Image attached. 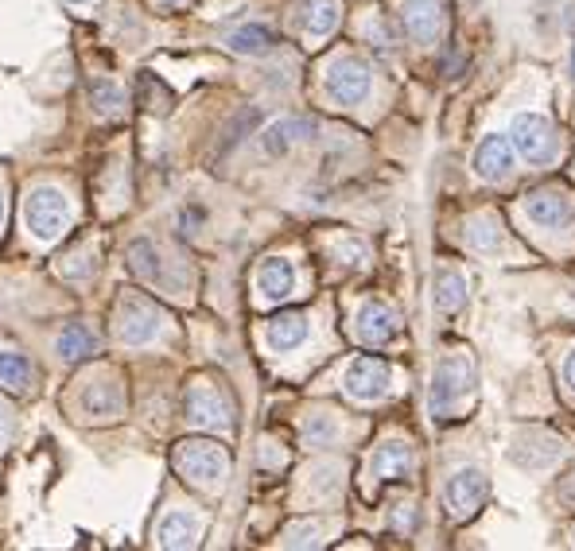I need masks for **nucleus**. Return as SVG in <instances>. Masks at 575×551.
I'll list each match as a JSON object with an SVG mask.
<instances>
[{"mask_svg": "<svg viewBox=\"0 0 575 551\" xmlns=\"http://www.w3.org/2000/svg\"><path fill=\"white\" fill-rule=\"evenodd\" d=\"M175 470L198 489H218L230 478V454L214 439H183L171 454Z\"/></svg>", "mask_w": 575, "mask_h": 551, "instance_id": "nucleus-1", "label": "nucleus"}, {"mask_svg": "<svg viewBox=\"0 0 575 551\" xmlns=\"http://www.w3.org/2000/svg\"><path fill=\"white\" fill-rule=\"evenodd\" d=\"M475 389V361L471 354L455 349V354H443L436 361V373H431V389H428V412L436 419H448L451 408L463 400L466 392Z\"/></svg>", "mask_w": 575, "mask_h": 551, "instance_id": "nucleus-2", "label": "nucleus"}, {"mask_svg": "<svg viewBox=\"0 0 575 551\" xmlns=\"http://www.w3.org/2000/svg\"><path fill=\"white\" fill-rule=\"evenodd\" d=\"M23 226L43 245L58 241L70 229V198L58 186H35L23 198Z\"/></svg>", "mask_w": 575, "mask_h": 551, "instance_id": "nucleus-3", "label": "nucleus"}, {"mask_svg": "<svg viewBox=\"0 0 575 551\" xmlns=\"http://www.w3.org/2000/svg\"><path fill=\"white\" fill-rule=\"evenodd\" d=\"M160 331H163V311H160L152 299L133 296V291L117 299V311H113V334H117V342H125V346H148Z\"/></svg>", "mask_w": 575, "mask_h": 551, "instance_id": "nucleus-4", "label": "nucleus"}, {"mask_svg": "<svg viewBox=\"0 0 575 551\" xmlns=\"http://www.w3.org/2000/svg\"><path fill=\"white\" fill-rule=\"evenodd\" d=\"M183 412L187 424L203 427V431H230L233 427V400L226 396V389L210 381H195L183 396Z\"/></svg>", "mask_w": 575, "mask_h": 551, "instance_id": "nucleus-5", "label": "nucleus"}, {"mask_svg": "<svg viewBox=\"0 0 575 551\" xmlns=\"http://www.w3.org/2000/svg\"><path fill=\"white\" fill-rule=\"evenodd\" d=\"M323 86H327V98L338 101V105H362L370 98V90H373V74H370V66L362 63V58L343 55V58H335V63L327 66Z\"/></svg>", "mask_w": 575, "mask_h": 551, "instance_id": "nucleus-6", "label": "nucleus"}, {"mask_svg": "<svg viewBox=\"0 0 575 551\" xmlns=\"http://www.w3.org/2000/svg\"><path fill=\"white\" fill-rule=\"evenodd\" d=\"M513 140L510 144L521 151L529 163H553L556 159V148H560V140H556V128L548 116L541 113H518L513 116Z\"/></svg>", "mask_w": 575, "mask_h": 551, "instance_id": "nucleus-7", "label": "nucleus"}, {"mask_svg": "<svg viewBox=\"0 0 575 551\" xmlns=\"http://www.w3.org/2000/svg\"><path fill=\"white\" fill-rule=\"evenodd\" d=\"M486 474L475 470V466H466V470H455L448 478V486H443V509H448L451 521H471L478 509H483L486 501Z\"/></svg>", "mask_w": 575, "mask_h": 551, "instance_id": "nucleus-8", "label": "nucleus"}, {"mask_svg": "<svg viewBox=\"0 0 575 551\" xmlns=\"http://www.w3.org/2000/svg\"><path fill=\"white\" fill-rule=\"evenodd\" d=\"M401 28L413 43H440L448 31V4L443 0H401Z\"/></svg>", "mask_w": 575, "mask_h": 551, "instance_id": "nucleus-9", "label": "nucleus"}, {"mask_svg": "<svg viewBox=\"0 0 575 551\" xmlns=\"http://www.w3.org/2000/svg\"><path fill=\"white\" fill-rule=\"evenodd\" d=\"M393 384V369L385 366L381 357H354L346 369V396L358 404H373L389 392Z\"/></svg>", "mask_w": 575, "mask_h": 551, "instance_id": "nucleus-10", "label": "nucleus"}, {"mask_svg": "<svg viewBox=\"0 0 575 551\" xmlns=\"http://www.w3.org/2000/svg\"><path fill=\"white\" fill-rule=\"evenodd\" d=\"M78 408L82 416L90 419H117L125 412V389L113 373H101V377H90L78 392Z\"/></svg>", "mask_w": 575, "mask_h": 551, "instance_id": "nucleus-11", "label": "nucleus"}, {"mask_svg": "<svg viewBox=\"0 0 575 551\" xmlns=\"http://www.w3.org/2000/svg\"><path fill=\"white\" fill-rule=\"evenodd\" d=\"M510 459L525 466V470H545L560 459V439L556 435H545V431H518L510 447Z\"/></svg>", "mask_w": 575, "mask_h": 551, "instance_id": "nucleus-12", "label": "nucleus"}, {"mask_svg": "<svg viewBox=\"0 0 575 551\" xmlns=\"http://www.w3.org/2000/svg\"><path fill=\"white\" fill-rule=\"evenodd\" d=\"M513 171V144L510 136H483L475 148V175L486 183H501Z\"/></svg>", "mask_w": 575, "mask_h": 551, "instance_id": "nucleus-13", "label": "nucleus"}, {"mask_svg": "<svg viewBox=\"0 0 575 551\" xmlns=\"http://www.w3.org/2000/svg\"><path fill=\"white\" fill-rule=\"evenodd\" d=\"M160 547H171V551H183V547H195L203 540V517L191 509H171L168 517L160 521Z\"/></svg>", "mask_w": 575, "mask_h": 551, "instance_id": "nucleus-14", "label": "nucleus"}, {"mask_svg": "<svg viewBox=\"0 0 575 551\" xmlns=\"http://www.w3.org/2000/svg\"><path fill=\"white\" fill-rule=\"evenodd\" d=\"M571 214H575L571 202L556 191H536V194L525 198V218L541 229H564L571 221Z\"/></svg>", "mask_w": 575, "mask_h": 551, "instance_id": "nucleus-15", "label": "nucleus"}, {"mask_svg": "<svg viewBox=\"0 0 575 551\" xmlns=\"http://www.w3.org/2000/svg\"><path fill=\"white\" fill-rule=\"evenodd\" d=\"M257 291H261V299H268V303L288 299L292 291H296V264L284 261V256L261 261V268H257Z\"/></svg>", "mask_w": 575, "mask_h": 551, "instance_id": "nucleus-16", "label": "nucleus"}, {"mask_svg": "<svg viewBox=\"0 0 575 551\" xmlns=\"http://www.w3.org/2000/svg\"><path fill=\"white\" fill-rule=\"evenodd\" d=\"M354 326H358V338L366 346H385L389 338H396V311H389L378 299H370V303L358 307Z\"/></svg>", "mask_w": 575, "mask_h": 551, "instance_id": "nucleus-17", "label": "nucleus"}, {"mask_svg": "<svg viewBox=\"0 0 575 551\" xmlns=\"http://www.w3.org/2000/svg\"><path fill=\"white\" fill-rule=\"evenodd\" d=\"M338 0H300L296 4V28L308 35V39H327L338 28Z\"/></svg>", "mask_w": 575, "mask_h": 551, "instance_id": "nucleus-18", "label": "nucleus"}, {"mask_svg": "<svg viewBox=\"0 0 575 551\" xmlns=\"http://www.w3.org/2000/svg\"><path fill=\"white\" fill-rule=\"evenodd\" d=\"M408 470H413V447H408L405 439L381 443L370 459V474L378 478V482H393V478H405Z\"/></svg>", "mask_w": 575, "mask_h": 551, "instance_id": "nucleus-19", "label": "nucleus"}, {"mask_svg": "<svg viewBox=\"0 0 575 551\" xmlns=\"http://www.w3.org/2000/svg\"><path fill=\"white\" fill-rule=\"evenodd\" d=\"M311 133H315V121H308V116H280V121H273L261 133V144L268 156H284L296 140H308Z\"/></svg>", "mask_w": 575, "mask_h": 551, "instance_id": "nucleus-20", "label": "nucleus"}, {"mask_svg": "<svg viewBox=\"0 0 575 551\" xmlns=\"http://www.w3.org/2000/svg\"><path fill=\"white\" fill-rule=\"evenodd\" d=\"M308 319H303L300 311H284L276 314L273 323H268V346L276 349V354H288V349H300L303 342H308Z\"/></svg>", "mask_w": 575, "mask_h": 551, "instance_id": "nucleus-21", "label": "nucleus"}, {"mask_svg": "<svg viewBox=\"0 0 575 551\" xmlns=\"http://www.w3.org/2000/svg\"><path fill=\"white\" fill-rule=\"evenodd\" d=\"M55 349H58V357H63L66 366H78V361H86V357L98 354V334H93L90 326H82V323H70L66 331L58 334Z\"/></svg>", "mask_w": 575, "mask_h": 551, "instance_id": "nucleus-22", "label": "nucleus"}, {"mask_svg": "<svg viewBox=\"0 0 575 551\" xmlns=\"http://www.w3.org/2000/svg\"><path fill=\"white\" fill-rule=\"evenodd\" d=\"M230 51L233 55H249V58H261L273 51V43H276V35L265 28V23H241L238 31H230Z\"/></svg>", "mask_w": 575, "mask_h": 551, "instance_id": "nucleus-23", "label": "nucleus"}, {"mask_svg": "<svg viewBox=\"0 0 575 551\" xmlns=\"http://www.w3.org/2000/svg\"><path fill=\"white\" fill-rule=\"evenodd\" d=\"M431 299H436V307L443 314H455L466 303V276L455 272V268H440L436 272V284H431Z\"/></svg>", "mask_w": 575, "mask_h": 551, "instance_id": "nucleus-24", "label": "nucleus"}, {"mask_svg": "<svg viewBox=\"0 0 575 551\" xmlns=\"http://www.w3.org/2000/svg\"><path fill=\"white\" fill-rule=\"evenodd\" d=\"M35 384V366L16 349H0V389L8 392H28Z\"/></svg>", "mask_w": 575, "mask_h": 551, "instance_id": "nucleus-25", "label": "nucleus"}, {"mask_svg": "<svg viewBox=\"0 0 575 551\" xmlns=\"http://www.w3.org/2000/svg\"><path fill=\"white\" fill-rule=\"evenodd\" d=\"M466 245L475 253H498L501 249V221L494 214H475L466 221Z\"/></svg>", "mask_w": 575, "mask_h": 551, "instance_id": "nucleus-26", "label": "nucleus"}, {"mask_svg": "<svg viewBox=\"0 0 575 551\" xmlns=\"http://www.w3.org/2000/svg\"><path fill=\"white\" fill-rule=\"evenodd\" d=\"M90 101L101 116H121L125 113V90L109 78H93L90 82Z\"/></svg>", "mask_w": 575, "mask_h": 551, "instance_id": "nucleus-27", "label": "nucleus"}, {"mask_svg": "<svg viewBox=\"0 0 575 551\" xmlns=\"http://www.w3.org/2000/svg\"><path fill=\"white\" fill-rule=\"evenodd\" d=\"M128 268L140 276V280H148V284H156L160 280V253H156V245L152 241H133L128 245Z\"/></svg>", "mask_w": 575, "mask_h": 551, "instance_id": "nucleus-28", "label": "nucleus"}, {"mask_svg": "<svg viewBox=\"0 0 575 551\" xmlns=\"http://www.w3.org/2000/svg\"><path fill=\"white\" fill-rule=\"evenodd\" d=\"M303 439L311 443V447H327V443L338 439V424L331 416H308V424H303Z\"/></svg>", "mask_w": 575, "mask_h": 551, "instance_id": "nucleus-29", "label": "nucleus"}, {"mask_svg": "<svg viewBox=\"0 0 575 551\" xmlns=\"http://www.w3.org/2000/svg\"><path fill=\"white\" fill-rule=\"evenodd\" d=\"M323 544V524L319 521H303L296 529H288V547H319Z\"/></svg>", "mask_w": 575, "mask_h": 551, "instance_id": "nucleus-30", "label": "nucleus"}, {"mask_svg": "<svg viewBox=\"0 0 575 551\" xmlns=\"http://www.w3.org/2000/svg\"><path fill=\"white\" fill-rule=\"evenodd\" d=\"M12 439H16V412H12V404L0 400V454L12 447Z\"/></svg>", "mask_w": 575, "mask_h": 551, "instance_id": "nucleus-31", "label": "nucleus"}, {"mask_svg": "<svg viewBox=\"0 0 575 551\" xmlns=\"http://www.w3.org/2000/svg\"><path fill=\"white\" fill-rule=\"evenodd\" d=\"M413 517H416L413 505H396V521H393V524H396V529H405V532H408V529H413Z\"/></svg>", "mask_w": 575, "mask_h": 551, "instance_id": "nucleus-32", "label": "nucleus"}, {"mask_svg": "<svg viewBox=\"0 0 575 551\" xmlns=\"http://www.w3.org/2000/svg\"><path fill=\"white\" fill-rule=\"evenodd\" d=\"M560 497H564L568 505H575V474H571V478H564V482H560Z\"/></svg>", "mask_w": 575, "mask_h": 551, "instance_id": "nucleus-33", "label": "nucleus"}, {"mask_svg": "<svg viewBox=\"0 0 575 551\" xmlns=\"http://www.w3.org/2000/svg\"><path fill=\"white\" fill-rule=\"evenodd\" d=\"M564 377H568V384L575 389V349H571V354H568V361H564Z\"/></svg>", "mask_w": 575, "mask_h": 551, "instance_id": "nucleus-34", "label": "nucleus"}, {"mask_svg": "<svg viewBox=\"0 0 575 551\" xmlns=\"http://www.w3.org/2000/svg\"><path fill=\"white\" fill-rule=\"evenodd\" d=\"M0 226H4V186H0Z\"/></svg>", "mask_w": 575, "mask_h": 551, "instance_id": "nucleus-35", "label": "nucleus"}, {"mask_svg": "<svg viewBox=\"0 0 575 551\" xmlns=\"http://www.w3.org/2000/svg\"><path fill=\"white\" fill-rule=\"evenodd\" d=\"M70 4H90V0H70Z\"/></svg>", "mask_w": 575, "mask_h": 551, "instance_id": "nucleus-36", "label": "nucleus"}, {"mask_svg": "<svg viewBox=\"0 0 575 551\" xmlns=\"http://www.w3.org/2000/svg\"><path fill=\"white\" fill-rule=\"evenodd\" d=\"M163 4H183V0H163Z\"/></svg>", "mask_w": 575, "mask_h": 551, "instance_id": "nucleus-37", "label": "nucleus"}, {"mask_svg": "<svg viewBox=\"0 0 575 551\" xmlns=\"http://www.w3.org/2000/svg\"><path fill=\"white\" fill-rule=\"evenodd\" d=\"M571 70H575V55H571Z\"/></svg>", "mask_w": 575, "mask_h": 551, "instance_id": "nucleus-38", "label": "nucleus"}]
</instances>
